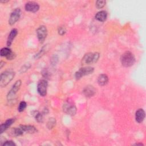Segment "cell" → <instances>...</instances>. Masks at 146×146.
Masks as SVG:
<instances>
[{
	"label": "cell",
	"instance_id": "cell-1",
	"mask_svg": "<svg viewBox=\"0 0 146 146\" xmlns=\"http://www.w3.org/2000/svg\"><path fill=\"white\" fill-rule=\"evenodd\" d=\"M135 62V58L133 54L130 51L125 52L121 57V62L123 66L125 67H130L132 66Z\"/></svg>",
	"mask_w": 146,
	"mask_h": 146
},
{
	"label": "cell",
	"instance_id": "cell-2",
	"mask_svg": "<svg viewBox=\"0 0 146 146\" xmlns=\"http://www.w3.org/2000/svg\"><path fill=\"white\" fill-rule=\"evenodd\" d=\"M15 72L12 71H6L1 74L0 86L2 87L7 86L13 79Z\"/></svg>",
	"mask_w": 146,
	"mask_h": 146
},
{
	"label": "cell",
	"instance_id": "cell-3",
	"mask_svg": "<svg viewBox=\"0 0 146 146\" xmlns=\"http://www.w3.org/2000/svg\"><path fill=\"white\" fill-rule=\"evenodd\" d=\"M99 54L98 52H89L83 56L82 62L84 64H91L96 63L99 58Z\"/></svg>",
	"mask_w": 146,
	"mask_h": 146
},
{
	"label": "cell",
	"instance_id": "cell-4",
	"mask_svg": "<svg viewBox=\"0 0 146 146\" xmlns=\"http://www.w3.org/2000/svg\"><path fill=\"white\" fill-rule=\"evenodd\" d=\"M21 85V80H18L17 81L15 82V83L13 86L12 88L9 91V93L7 94V100L9 101H11L12 100H14L15 95H16V94L17 93V92L19 90Z\"/></svg>",
	"mask_w": 146,
	"mask_h": 146
},
{
	"label": "cell",
	"instance_id": "cell-5",
	"mask_svg": "<svg viewBox=\"0 0 146 146\" xmlns=\"http://www.w3.org/2000/svg\"><path fill=\"white\" fill-rule=\"evenodd\" d=\"M94 68L91 67H86L80 68L75 73V78L76 79H79L83 76L92 74L94 72Z\"/></svg>",
	"mask_w": 146,
	"mask_h": 146
},
{
	"label": "cell",
	"instance_id": "cell-6",
	"mask_svg": "<svg viewBox=\"0 0 146 146\" xmlns=\"http://www.w3.org/2000/svg\"><path fill=\"white\" fill-rule=\"evenodd\" d=\"M47 85V82L44 79L39 81L37 85V91L40 96H44L46 95Z\"/></svg>",
	"mask_w": 146,
	"mask_h": 146
},
{
	"label": "cell",
	"instance_id": "cell-7",
	"mask_svg": "<svg viewBox=\"0 0 146 146\" xmlns=\"http://www.w3.org/2000/svg\"><path fill=\"white\" fill-rule=\"evenodd\" d=\"M36 34L39 42L42 43L44 41L47 35L46 27L44 26H39L36 30Z\"/></svg>",
	"mask_w": 146,
	"mask_h": 146
},
{
	"label": "cell",
	"instance_id": "cell-8",
	"mask_svg": "<svg viewBox=\"0 0 146 146\" xmlns=\"http://www.w3.org/2000/svg\"><path fill=\"white\" fill-rule=\"evenodd\" d=\"M21 16V10L19 8L15 9L11 13L9 19V23L10 25H13L16 22L18 21Z\"/></svg>",
	"mask_w": 146,
	"mask_h": 146
},
{
	"label": "cell",
	"instance_id": "cell-9",
	"mask_svg": "<svg viewBox=\"0 0 146 146\" xmlns=\"http://www.w3.org/2000/svg\"><path fill=\"white\" fill-rule=\"evenodd\" d=\"M25 10L27 11H30L33 13L36 12L39 9V5L34 2H29L25 5Z\"/></svg>",
	"mask_w": 146,
	"mask_h": 146
},
{
	"label": "cell",
	"instance_id": "cell-10",
	"mask_svg": "<svg viewBox=\"0 0 146 146\" xmlns=\"http://www.w3.org/2000/svg\"><path fill=\"white\" fill-rule=\"evenodd\" d=\"M63 111L68 115L73 116L76 113V108L74 105L71 104L70 103H67L63 106Z\"/></svg>",
	"mask_w": 146,
	"mask_h": 146
},
{
	"label": "cell",
	"instance_id": "cell-11",
	"mask_svg": "<svg viewBox=\"0 0 146 146\" xmlns=\"http://www.w3.org/2000/svg\"><path fill=\"white\" fill-rule=\"evenodd\" d=\"M145 118V112L141 109H138L135 113V119L137 123H141Z\"/></svg>",
	"mask_w": 146,
	"mask_h": 146
},
{
	"label": "cell",
	"instance_id": "cell-12",
	"mask_svg": "<svg viewBox=\"0 0 146 146\" xmlns=\"http://www.w3.org/2000/svg\"><path fill=\"white\" fill-rule=\"evenodd\" d=\"M14 119H7L4 123L2 124L0 127V132L1 133H2L5 131H6L14 121Z\"/></svg>",
	"mask_w": 146,
	"mask_h": 146
},
{
	"label": "cell",
	"instance_id": "cell-13",
	"mask_svg": "<svg viewBox=\"0 0 146 146\" xmlns=\"http://www.w3.org/2000/svg\"><path fill=\"white\" fill-rule=\"evenodd\" d=\"M83 93L86 96L91 97L95 94V89L92 86H87L84 88L83 90Z\"/></svg>",
	"mask_w": 146,
	"mask_h": 146
},
{
	"label": "cell",
	"instance_id": "cell-14",
	"mask_svg": "<svg viewBox=\"0 0 146 146\" xmlns=\"http://www.w3.org/2000/svg\"><path fill=\"white\" fill-rule=\"evenodd\" d=\"M23 132H26L29 133H34L37 131L35 127L30 125H21L19 126Z\"/></svg>",
	"mask_w": 146,
	"mask_h": 146
},
{
	"label": "cell",
	"instance_id": "cell-15",
	"mask_svg": "<svg viewBox=\"0 0 146 146\" xmlns=\"http://www.w3.org/2000/svg\"><path fill=\"white\" fill-rule=\"evenodd\" d=\"M107 18V13L105 11H100L95 15V19L100 22H104Z\"/></svg>",
	"mask_w": 146,
	"mask_h": 146
},
{
	"label": "cell",
	"instance_id": "cell-16",
	"mask_svg": "<svg viewBox=\"0 0 146 146\" xmlns=\"http://www.w3.org/2000/svg\"><path fill=\"white\" fill-rule=\"evenodd\" d=\"M17 33H18V31L17 29H13L11 31L10 34L8 36L7 40V46H10L11 44L14 39L17 35Z\"/></svg>",
	"mask_w": 146,
	"mask_h": 146
},
{
	"label": "cell",
	"instance_id": "cell-17",
	"mask_svg": "<svg viewBox=\"0 0 146 146\" xmlns=\"http://www.w3.org/2000/svg\"><path fill=\"white\" fill-rule=\"evenodd\" d=\"M108 82V76L106 74H101L98 78V83L100 86H104Z\"/></svg>",
	"mask_w": 146,
	"mask_h": 146
},
{
	"label": "cell",
	"instance_id": "cell-18",
	"mask_svg": "<svg viewBox=\"0 0 146 146\" xmlns=\"http://www.w3.org/2000/svg\"><path fill=\"white\" fill-rule=\"evenodd\" d=\"M11 50L7 47H4L1 50V56H5L6 58L11 52Z\"/></svg>",
	"mask_w": 146,
	"mask_h": 146
},
{
	"label": "cell",
	"instance_id": "cell-19",
	"mask_svg": "<svg viewBox=\"0 0 146 146\" xmlns=\"http://www.w3.org/2000/svg\"><path fill=\"white\" fill-rule=\"evenodd\" d=\"M55 124H56L55 119L53 117H51L48 119L47 121V126L48 129H52L55 125Z\"/></svg>",
	"mask_w": 146,
	"mask_h": 146
},
{
	"label": "cell",
	"instance_id": "cell-20",
	"mask_svg": "<svg viewBox=\"0 0 146 146\" xmlns=\"http://www.w3.org/2000/svg\"><path fill=\"white\" fill-rule=\"evenodd\" d=\"M34 113V116L36 119V120L38 122H42L43 121V114L39 112L38 111H35Z\"/></svg>",
	"mask_w": 146,
	"mask_h": 146
},
{
	"label": "cell",
	"instance_id": "cell-21",
	"mask_svg": "<svg viewBox=\"0 0 146 146\" xmlns=\"http://www.w3.org/2000/svg\"><path fill=\"white\" fill-rule=\"evenodd\" d=\"M24 132L21 129V128L19 127V128H15L13 129V133L15 136H20L23 134Z\"/></svg>",
	"mask_w": 146,
	"mask_h": 146
},
{
	"label": "cell",
	"instance_id": "cell-22",
	"mask_svg": "<svg viewBox=\"0 0 146 146\" xmlns=\"http://www.w3.org/2000/svg\"><path fill=\"white\" fill-rule=\"evenodd\" d=\"M106 5V1L104 0H98L96 2V6L98 9H102Z\"/></svg>",
	"mask_w": 146,
	"mask_h": 146
},
{
	"label": "cell",
	"instance_id": "cell-23",
	"mask_svg": "<svg viewBox=\"0 0 146 146\" xmlns=\"http://www.w3.org/2000/svg\"><path fill=\"white\" fill-rule=\"evenodd\" d=\"M26 107V103L25 102H21L19 104L18 110L19 112H22L25 110Z\"/></svg>",
	"mask_w": 146,
	"mask_h": 146
},
{
	"label": "cell",
	"instance_id": "cell-24",
	"mask_svg": "<svg viewBox=\"0 0 146 146\" xmlns=\"http://www.w3.org/2000/svg\"><path fill=\"white\" fill-rule=\"evenodd\" d=\"M66 32V30L64 27H59L58 29V34L60 35H64Z\"/></svg>",
	"mask_w": 146,
	"mask_h": 146
},
{
	"label": "cell",
	"instance_id": "cell-25",
	"mask_svg": "<svg viewBox=\"0 0 146 146\" xmlns=\"http://www.w3.org/2000/svg\"><path fill=\"white\" fill-rule=\"evenodd\" d=\"M3 146H14L16 145V144L13 141H6L3 144H2Z\"/></svg>",
	"mask_w": 146,
	"mask_h": 146
},
{
	"label": "cell",
	"instance_id": "cell-26",
	"mask_svg": "<svg viewBox=\"0 0 146 146\" xmlns=\"http://www.w3.org/2000/svg\"><path fill=\"white\" fill-rule=\"evenodd\" d=\"M15 57V54L14 52H11L6 57V58H7L8 60H11V59H13Z\"/></svg>",
	"mask_w": 146,
	"mask_h": 146
},
{
	"label": "cell",
	"instance_id": "cell-27",
	"mask_svg": "<svg viewBox=\"0 0 146 146\" xmlns=\"http://www.w3.org/2000/svg\"><path fill=\"white\" fill-rule=\"evenodd\" d=\"M4 63H5V62H2V61H1V64H0V65H1V66H0V67H1V68H2V67L3 65L5 64Z\"/></svg>",
	"mask_w": 146,
	"mask_h": 146
},
{
	"label": "cell",
	"instance_id": "cell-28",
	"mask_svg": "<svg viewBox=\"0 0 146 146\" xmlns=\"http://www.w3.org/2000/svg\"><path fill=\"white\" fill-rule=\"evenodd\" d=\"M134 145H144L142 143H136Z\"/></svg>",
	"mask_w": 146,
	"mask_h": 146
}]
</instances>
